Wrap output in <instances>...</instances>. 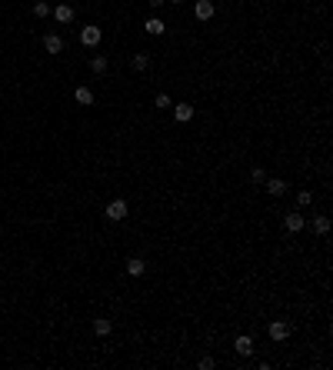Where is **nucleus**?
I'll return each mask as SVG.
<instances>
[{
	"label": "nucleus",
	"instance_id": "23",
	"mask_svg": "<svg viewBox=\"0 0 333 370\" xmlns=\"http://www.w3.org/2000/svg\"><path fill=\"white\" fill-rule=\"evenodd\" d=\"M166 3H183V0H166Z\"/></svg>",
	"mask_w": 333,
	"mask_h": 370
},
{
	"label": "nucleus",
	"instance_id": "16",
	"mask_svg": "<svg viewBox=\"0 0 333 370\" xmlns=\"http://www.w3.org/2000/svg\"><path fill=\"white\" fill-rule=\"evenodd\" d=\"M90 67H93V74H107V57H93Z\"/></svg>",
	"mask_w": 333,
	"mask_h": 370
},
{
	"label": "nucleus",
	"instance_id": "4",
	"mask_svg": "<svg viewBox=\"0 0 333 370\" xmlns=\"http://www.w3.org/2000/svg\"><path fill=\"white\" fill-rule=\"evenodd\" d=\"M233 347H237V354H240V357H250V354H253V340H250L247 334H240L237 340H233Z\"/></svg>",
	"mask_w": 333,
	"mask_h": 370
},
{
	"label": "nucleus",
	"instance_id": "8",
	"mask_svg": "<svg viewBox=\"0 0 333 370\" xmlns=\"http://www.w3.org/2000/svg\"><path fill=\"white\" fill-rule=\"evenodd\" d=\"M283 227H287L290 234H300V230H303V213H287Z\"/></svg>",
	"mask_w": 333,
	"mask_h": 370
},
{
	"label": "nucleus",
	"instance_id": "1",
	"mask_svg": "<svg viewBox=\"0 0 333 370\" xmlns=\"http://www.w3.org/2000/svg\"><path fill=\"white\" fill-rule=\"evenodd\" d=\"M193 13H197V20H210L213 13H217V7H213V0H197V3H193Z\"/></svg>",
	"mask_w": 333,
	"mask_h": 370
},
{
	"label": "nucleus",
	"instance_id": "11",
	"mask_svg": "<svg viewBox=\"0 0 333 370\" xmlns=\"http://www.w3.org/2000/svg\"><path fill=\"white\" fill-rule=\"evenodd\" d=\"M173 117H177V123L193 120V107H190V103H177V107H173Z\"/></svg>",
	"mask_w": 333,
	"mask_h": 370
},
{
	"label": "nucleus",
	"instance_id": "22",
	"mask_svg": "<svg viewBox=\"0 0 333 370\" xmlns=\"http://www.w3.org/2000/svg\"><path fill=\"white\" fill-rule=\"evenodd\" d=\"M164 3H166V0H150V7H154V10H160Z\"/></svg>",
	"mask_w": 333,
	"mask_h": 370
},
{
	"label": "nucleus",
	"instance_id": "20",
	"mask_svg": "<svg viewBox=\"0 0 333 370\" xmlns=\"http://www.w3.org/2000/svg\"><path fill=\"white\" fill-rule=\"evenodd\" d=\"M157 107H160V110H166V107H173V103H170V97H166V93H157Z\"/></svg>",
	"mask_w": 333,
	"mask_h": 370
},
{
	"label": "nucleus",
	"instance_id": "18",
	"mask_svg": "<svg viewBox=\"0 0 333 370\" xmlns=\"http://www.w3.org/2000/svg\"><path fill=\"white\" fill-rule=\"evenodd\" d=\"M297 203H300V207H310V203H313V193H310V190H300V193H297Z\"/></svg>",
	"mask_w": 333,
	"mask_h": 370
},
{
	"label": "nucleus",
	"instance_id": "10",
	"mask_svg": "<svg viewBox=\"0 0 333 370\" xmlns=\"http://www.w3.org/2000/svg\"><path fill=\"white\" fill-rule=\"evenodd\" d=\"M74 100H77L80 107H90V103H93V90H90V87H77V90H74Z\"/></svg>",
	"mask_w": 333,
	"mask_h": 370
},
{
	"label": "nucleus",
	"instance_id": "15",
	"mask_svg": "<svg viewBox=\"0 0 333 370\" xmlns=\"http://www.w3.org/2000/svg\"><path fill=\"white\" fill-rule=\"evenodd\" d=\"M147 67H150V54H144V50L133 54V70H147Z\"/></svg>",
	"mask_w": 333,
	"mask_h": 370
},
{
	"label": "nucleus",
	"instance_id": "7",
	"mask_svg": "<svg viewBox=\"0 0 333 370\" xmlns=\"http://www.w3.org/2000/svg\"><path fill=\"white\" fill-rule=\"evenodd\" d=\"M270 337H273V340H287V337H290V324L273 320V324H270Z\"/></svg>",
	"mask_w": 333,
	"mask_h": 370
},
{
	"label": "nucleus",
	"instance_id": "13",
	"mask_svg": "<svg viewBox=\"0 0 333 370\" xmlns=\"http://www.w3.org/2000/svg\"><path fill=\"white\" fill-rule=\"evenodd\" d=\"M54 17L60 23H70V20H74V7H70V3H60V7L54 10Z\"/></svg>",
	"mask_w": 333,
	"mask_h": 370
},
{
	"label": "nucleus",
	"instance_id": "17",
	"mask_svg": "<svg viewBox=\"0 0 333 370\" xmlns=\"http://www.w3.org/2000/svg\"><path fill=\"white\" fill-rule=\"evenodd\" d=\"M313 230H317V234H327V230H330V220H327V217H317V220H313Z\"/></svg>",
	"mask_w": 333,
	"mask_h": 370
},
{
	"label": "nucleus",
	"instance_id": "2",
	"mask_svg": "<svg viewBox=\"0 0 333 370\" xmlns=\"http://www.w3.org/2000/svg\"><path fill=\"white\" fill-rule=\"evenodd\" d=\"M127 217V200H110L107 203V220H123Z\"/></svg>",
	"mask_w": 333,
	"mask_h": 370
},
{
	"label": "nucleus",
	"instance_id": "5",
	"mask_svg": "<svg viewBox=\"0 0 333 370\" xmlns=\"http://www.w3.org/2000/svg\"><path fill=\"white\" fill-rule=\"evenodd\" d=\"M263 187H266V193H270V197H283V193H287V184H283L280 177H273V180H263Z\"/></svg>",
	"mask_w": 333,
	"mask_h": 370
},
{
	"label": "nucleus",
	"instance_id": "21",
	"mask_svg": "<svg viewBox=\"0 0 333 370\" xmlns=\"http://www.w3.org/2000/svg\"><path fill=\"white\" fill-rule=\"evenodd\" d=\"M250 180H253V184H263V180H266L263 167H253V174H250Z\"/></svg>",
	"mask_w": 333,
	"mask_h": 370
},
{
	"label": "nucleus",
	"instance_id": "6",
	"mask_svg": "<svg viewBox=\"0 0 333 370\" xmlns=\"http://www.w3.org/2000/svg\"><path fill=\"white\" fill-rule=\"evenodd\" d=\"M144 30H147V34H150V37H160V34H164V30H166V23L160 20V17H147Z\"/></svg>",
	"mask_w": 333,
	"mask_h": 370
},
{
	"label": "nucleus",
	"instance_id": "9",
	"mask_svg": "<svg viewBox=\"0 0 333 370\" xmlns=\"http://www.w3.org/2000/svg\"><path fill=\"white\" fill-rule=\"evenodd\" d=\"M44 47H47V54H60V50H64V37L47 34V37H44Z\"/></svg>",
	"mask_w": 333,
	"mask_h": 370
},
{
	"label": "nucleus",
	"instance_id": "19",
	"mask_svg": "<svg viewBox=\"0 0 333 370\" xmlns=\"http://www.w3.org/2000/svg\"><path fill=\"white\" fill-rule=\"evenodd\" d=\"M33 13H37V17H47V13H50L47 0H37V3H33Z\"/></svg>",
	"mask_w": 333,
	"mask_h": 370
},
{
	"label": "nucleus",
	"instance_id": "3",
	"mask_svg": "<svg viewBox=\"0 0 333 370\" xmlns=\"http://www.w3.org/2000/svg\"><path fill=\"white\" fill-rule=\"evenodd\" d=\"M80 44H83V47H97L100 44V27H83V30H80Z\"/></svg>",
	"mask_w": 333,
	"mask_h": 370
},
{
	"label": "nucleus",
	"instance_id": "12",
	"mask_svg": "<svg viewBox=\"0 0 333 370\" xmlns=\"http://www.w3.org/2000/svg\"><path fill=\"white\" fill-rule=\"evenodd\" d=\"M144 270H147V264L140 257H130L127 260V274H130V277H144Z\"/></svg>",
	"mask_w": 333,
	"mask_h": 370
},
{
	"label": "nucleus",
	"instance_id": "14",
	"mask_svg": "<svg viewBox=\"0 0 333 370\" xmlns=\"http://www.w3.org/2000/svg\"><path fill=\"white\" fill-rule=\"evenodd\" d=\"M110 330H113L110 320H103V317H100V320H93V334H97V337H107Z\"/></svg>",
	"mask_w": 333,
	"mask_h": 370
}]
</instances>
